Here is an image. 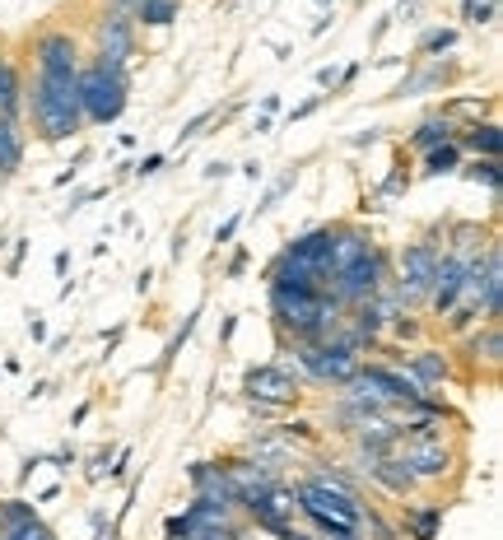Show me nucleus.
<instances>
[{
    "mask_svg": "<svg viewBox=\"0 0 503 540\" xmlns=\"http://www.w3.org/2000/svg\"><path fill=\"white\" fill-rule=\"evenodd\" d=\"M24 112L28 126L42 145H66L84 131V112H80V94L75 80H56V75H33L24 80Z\"/></svg>",
    "mask_w": 503,
    "mask_h": 540,
    "instance_id": "obj_1",
    "label": "nucleus"
},
{
    "mask_svg": "<svg viewBox=\"0 0 503 540\" xmlns=\"http://www.w3.org/2000/svg\"><path fill=\"white\" fill-rule=\"evenodd\" d=\"M75 94H80L84 126H112L131 103V66L89 56L75 75Z\"/></svg>",
    "mask_w": 503,
    "mask_h": 540,
    "instance_id": "obj_2",
    "label": "nucleus"
},
{
    "mask_svg": "<svg viewBox=\"0 0 503 540\" xmlns=\"http://www.w3.org/2000/svg\"><path fill=\"white\" fill-rule=\"evenodd\" d=\"M392 270H396V266H392V252L373 243L359 261H350L345 270H336L322 294L350 312V308H359V303H368V298H378L382 289H392Z\"/></svg>",
    "mask_w": 503,
    "mask_h": 540,
    "instance_id": "obj_3",
    "label": "nucleus"
},
{
    "mask_svg": "<svg viewBox=\"0 0 503 540\" xmlns=\"http://www.w3.org/2000/svg\"><path fill=\"white\" fill-rule=\"evenodd\" d=\"M438 257H443V247L434 238H420V243H410L401 257L392 261V294L401 303V312L410 308H424L429 303V289H434V270H438Z\"/></svg>",
    "mask_w": 503,
    "mask_h": 540,
    "instance_id": "obj_4",
    "label": "nucleus"
},
{
    "mask_svg": "<svg viewBox=\"0 0 503 540\" xmlns=\"http://www.w3.org/2000/svg\"><path fill=\"white\" fill-rule=\"evenodd\" d=\"M294 354H299V378L322 382V387H345L364 364V354L350 350L340 336L317 340V345H294Z\"/></svg>",
    "mask_w": 503,
    "mask_h": 540,
    "instance_id": "obj_5",
    "label": "nucleus"
},
{
    "mask_svg": "<svg viewBox=\"0 0 503 540\" xmlns=\"http://www.w3.org/2000/svg\"><path fill=\"white\" fill-rule=\"evenodd\" d=\"M396 457L406 461V471L415 475V485H438L462 466V452L434 433V438H396Z\"/></svg>",
    "mask_w": 503,
    "mask_h": 540,
    "instance_id": "obj_6",
    "label": "nucleus"
},
{
    "mask_svg": "<svg viewBox=\"0 0 503 540\" xmlns=\"http://www.w3.org/2000/svg\"><path fill=\"white\" fill-rule=\"evenodd\" d=\"M243 396L252 405H275V410H294L303 401V378L289 364H252L243 373Z\"/></svg>",
    "mask_w": 503,
    "mask_h": 540,
    "instance_id": "obj_7",
    "label": "nucleus"
},
{
    "mask_svg": "<svg viewBox=\"0 0 503 540\" xmlns=\"http://www.w3.org/2000/svg\"><path fill=\"white\" fill-rule=\"evenodd\" d=\"M238 513H243L247 527L266 531V536H280L285 527H294V485H275V489H261L252 499L238 503Z\"/></svg>",
    "mask_w": 503,
    "mask_h": 540,
    "instance_id": "obj_8",
    "label": "nucleus"
},
{
    "mask_svg": "<svg viewBox=\"0 0 503 540\" xmlns=\"http://www.w3.org/2000/svg\"><path fill=\"white\" fill-rule=\"evenodd\" d=\"M33 66H38V75L75 80V75H80V66H84L80 38H75V33H66V28L38 33V38H33Z\"/></svg>",
    "mask_w": 503,
    "mask_h": 540,
    "instance_id": "obj_9",
    "label": "nucleus"
},
{
    "mask_svg": "<svg viewBox=\"0 0 503 540\" xmlns=\"http://www.w3.org/2000/svg\"><path fill=\"white\" fill-rule=\"evenodd\" d=\"M136 33H140V28L131 24L126 14L103 10L94 19V56L117 61V66H131V56H136Z\"/></svg>",
    "mask_w": 503,
    "mask_h": 540,
    "instance_id": "obj_10",
    "label": "nucleus"
},
{
    "mask_svg": "<svg viewBox=\"0 0 503 540\" xmlns=\"http://www.w3.org/2000/svg\"><path fill=\"white\" fill-rule=\"evenodd\" d=\"M476 257V252H471ZM462 252H443L438 257V270H434V289H429V303L424 308L434 312V317H448L457 303H462V284H466V261Z\"/></svg>",
    "mask_w": 503,
    "mask_h": 540,
    "instance_id": "obj_11",
    "label": "nucleus"
},
{
    "mask_svg": "<svg viewBox=\"0 0 503 540\" xmlns=\"http://www.w3.org/2000/svg\"><path fill=\"white\" fill-rule=\"evenodd\" d=\"M401 368H406L410 378L420 382L424 392H434L438 382H448V378H452L448 354H443V350H434V345H415V350H406V359H401Z\"/></svg>",
    "mask_w": 503,
    "mask_h": 540,
    "instance_id": "obj_12",
    "label": "nucleus"
},
{
    "mask_svg": "<svg viewBox=\"0 0 503 540\" xmlns=\"http://www.w3.org/2000/svg\"><path fill=\"white\" fill-rule=\"evenodd\" d=\"M462 354H466V364L471 368H499V359H503V331H499V322H480L476 331H466L462 336Z\"/></svg>",
    "mask_w": 503,
    "mask_h": 540,
    "instance_id": "obj_13",
    "label": "nucleus"
},
{
    "mask_svg": "<svg viewBox=\"0 0 503 540\" xmlns=\"http://www.w3.org/2000/svg\"><path fill=\"white\" fill-rule=\"evenodd\" d=\"M364 475L382 489V494H392V499H401V503H406L410 494L420 489V485H415V475L406 471V461L396 457V452H392V457H382V461H373V466H368Z\"/></svg>",
    "mask_w": 503,
    "mask_h": 540,
    "instance_id": "obj_14",
    "label": "nucleus"
},
{
    "mask_svg": "<svg viewBox=\"0 0 503 540\" xmlns=\"http://www.w3.org/2000/svg\"><path fill=\"white\" fill-rule=\"evenodd\" d=\"M457 149L462 154H471V159H499L503 149V135H499V122H466L462 131H457Z\"/></svg>",
    "mask_w": 503,
    "mask_h": 540,
    "instance_id": "obj_15",
    "label": "nucleus"
},
{
    "mask_svg": "<svg viewBox=\"0 0 503 540\" xmlns=\"http://www.w3.org/2000/svg\"><path fill=\"white\" fill-rule=\"evenodd\" d=\"M24 149H28L24 122H10V117H0V182H10V177L24 168Z\"/></svg>",
    "mask_w": 503,
    "mask_h": 540,
    "instance_id": "obj_16",
    "label": "nucleus"
},
{
    "mask_svg": "<svg viewBox=\"0 0 503 540\" xmlns=\"http://www.w3.org/2000/svg\"><path fill=\"white\" fill-rule=\"evenodd\" d=\"M396 527L406 540H434L438 527H443V503H410Z\"/></svg>",
    "mask_w": 503,
    "mask_h": 540,
    "instance_id": "obj_17",
    "label": "nucleus"
},
{
    "mask_svg": "<svg viewBox=\"0 0 503 540\" xmlns=\"http://www.w3.org/2000/svg\"><path fill=\"white\" fill-rule=\"evenodd\" d=\"M368 247H373V238H368L359 224H336V243H331V275L345 270L350 261H359Z\"/></svg>",
    "mask_w": 503,
    "mask_h": 540,
    "instance_id": "obj_18",
    "label": "nucleus"
},
{
    "mask_svg": "<svg viewBox=\"0 0 503 540\" xmlns=\"http://www.w3.org/2000/svg\"><path fill=\"white\" fill-rule=\"evenodd\" d=\"M0 117L24 122V75L10 56H0Z\"/></svg>",
    "mask_w": 503,
    "mask_h": 540,
    "instance_id": "obj_19",
    "label": "nucleus"
},
{
    "mask_svg": "<svg viewBox=\"0 0 503 540\" xmlns=\"http://www.w3.org/2000/svg\"><path fill=\"white\" fill-rule=\"evenodd\" d=\"M452 140H457V122H452L448 112H438V117H424L420 126H415V131H410V145L420 149H438V145H452Z\"/></svg>",
    "mask_w": 503,
    "mask_h": 540,
    "instance_id": "obj_20",
    "label": "nucleus"
},
{
    "mask_svg": "<svg viewBox=\"0 0 503 540\" xmlns=\"http://www.w3.org/2000/svg\"><path fill=\"white\" fill-rule=\"evenodd\" d=\"M182 14V0H140L136 14H131V24L136 28H168Z\"/></svg>",
    "mask_w": 503,
    "mask_h": 540,
    "instance_id": "obj_21",
    "label": "nucleus"
},
{
    "mask_svg": "<svg viewBox=\"0 0 503 540\" xmlns=\"http://www.w3.org/2000/svg\"><path fill=\"white\" fill-rule=\"evenodd\" d=\"M462 163H466V154L457 149V140H452V145H438V149H424V173H429V177L457 173Z\"/></svg>",
    "mask_w": 503,
    "mask_h": 540,
    "instance_id": "obj_22",
    "label": "nucleus"
},
{
    "mask_svg": "<svg viewBox=\"0 0 503 540\" xmlns=\"http://www.w3.org/2000/svg\"><path fill=\"white\" fill-rule=\"evenodd\" d=\"M457 173H466L471 182H476V187H490L494 196L503 191V168H499V159H466Z\"/></svg>",
    "mask_w": 503,
    "mask_h": 540,
    "instance_id": "obj_23",
    "label": "nucleus"
},
{
    "mask_svg": "<svg viewBox=\"0 0 503 540\" xmlns=\"http://www.w3.org/2000/svg\"><path fill=\"white\" fill-rule=\"evenodd\" d=\"M359 531H364V540H401V527H396V522H387V517H382L373 503H364Z\"/></svg>",
    "mask_w": 503,
    "mask_h": 540,
    "instance_id": "obj_24",
    "label": "nucleus"
},
{
    "mask_svg": "<svg viewBox=\"0 0 503 540\" xmlns=\"http://www.w3.org/2000/svg\"><path fill=\"white\" fill-rule=\"evenodd\" d=\"M28 522H38V508L28 499H5L0 503V531H19Z\"/></svg>",
    "mask_w": 503,
    "mask_h": 540,
    "instance_id": "obj_25",
    "label": "nucleus"
},
{
    "mask_svg": "<svg viewBox=\"0 0 503 540\" xmlns=\"http://www.w3.org/2000/svg\"><path fill=\"white\" fill-rule=\"evenodd\" d=\"M382 336H392V340H401V345H410V350H415V340L424 336V322L415 317V312H396L392 322H387V331H382Z\"/></svg>",
    "mask_w": 503,
    "mask_h": 540,
    "instance_id": "obj_26",
    "label": "nucleus"
},
{
    "mask_svg": "<svg viewBox=\"0 0 503 540\" xmlns=\"http://www.w3.org/2000/svg\"><path fill=\"white\" fill-rule=\"evenodd\" d=\"M457 47V28H429L420 38V56H443Z\"/></svg>",
    "mask_w": 503,
    "mask_h": 540,
    "instance_id": "obj_27",
    "label": "nucleus"
},
{
    "mask_svg": "<svg viewBox=\"0 0 503 540\" xmlns=\"http://www.w3.org/2000/svg\"><path fill=\"white\" fill-rule=\"evenodd\" d=\"M112 457H117V452H112V447H103V452L89 461V471H84V475H89V480H103V475H108V466H112Z\"/></svg>",
    "mask_w": 503,
    "mask_h": 540,
    "instance_id": "obj_28",
    "label": "nucleus"
},
{
    "mask_svg": "<svg viewBox=\"0 0 503 540\" xmlns=\"http://www.w3.org/2000/svg\"><path fill=\"white\" fill-rule=\"evenodd\" d=\"M164 163H168V154H145V159L136 163V177H154V173H164Z\"/></svg>",
    "mask_w": 503,
    "mask_h": 540,
    "instance_id": "obj_29",
    "label": "nucleus"
},
{
    "mask_svg": "<svg viewBox=\"0 0 503 540\" xmlns=\"http://www.w3.org/2000/svg\"><path fill=\"white\" fill-rule=\"evenodd\" d=\"M210 117H215V112H196V117H191V122L177 131V140H196V135H201V126L210 122Z\"/></svg>",
    "mask_w": 503,
    "mask_h": 540,
    "instance_id": "obj_30",
    "label": "nucleus"
},
{
    "mask_svg": "<svg viewBox=\"0 0 503 540\" xmlns=\"http://www.w3.org/2000/svg\"><path fill=\"white\" fill-rule=\"evenodd\" d=\"M317 84H322V89H340V84H345V70L322 66V70H317Z\"/></svg>",
    "mask_w": 503,
    "mask_h": 540,
    "instance_id": "obj_31",
    "label": "nucleus"
},
{
    "mask_svg": "<svg viewBox=\"0 0 503 540\" xmlns=\"http://www.w3.org/2000/svg\"><path fill=\"white\" fill-rule=\"evenodd\" d=\"M289 187H294V173H285V177H280V182H275L271 191H266V205H275V201H280V196H285ZM266 205H257V210H266Z\"/></svg>",
    "mask_w": 503,
    "mask_h": 540,
    "instance_id": "obj_32",
    "label": "nucleus"
},
{
    "mask_svg": "<svg viewBox=\"0 0 503 540\" xmlns=\"http://www.w3.org/2000/svg\"><path fill=\"white\" fill-rule=\"evenodd\" d=\"M317 108H322V94H317V98H308V103H299V108L289 112V122H303V117H313Z\"/></svg>",
    "mask_w": 503,
    "mask_h": 540,
    "instance_id": "obj_33",
    "label": "nucleus"
},
{
    "mask_svg": "<svg viewBox=\"0 0 503 540\" xmlns=\"http://www.w3.org/2000/svg\"><path fill=\"white\" fill-rule=\"evenodd\" d=\"M238 224H243V219L233 215V219H224V224H219V233H215V243L224 247V243H233V233H238Z\"/></svg>",
    "mask_w": 503,
    "mask_h": 540,
    "instance_id": "obj_34",
    "label": "nucleus"
},
{
    "mask_svg": "<svg viewBox=\"0 0 503 540\" xmlns=\"http://www.w3.org/2000/svg\"><path fill=\"white\" fill-rule=\"evenodd\" d=\"M136 5H140V0H108V10H112V14H126V19L136 14Z\"/></svg>",
    "mask_w": 503,
    "mask_h": 540,
    "instance_id": "obj_35",
    "label": "nucleus"
},
{
    "mask_svg": "<svg viewBox=\"0 0 503 540\" xmlns=\"http://www.w3.org/2000/svg\"><path fill=\"white\" fill-rule=\"evenodd\" d=\"M275 540H322V536H313V531H299V527H285Z\"/></svg>",
    "mask_w": 503,
    "mask_h": 540,
    "instance_id": "obj_36",
    "label": "nucleus"
},
{
    "mask_svg": "<svg viewBox=\"0 0 503 540\" xmlns=\"http://www.w3.org/2000/svg\"><path fill=\"white\" fill-rule=\"evenodd\" d=\"M56 466H61V471H70V466H75V461H80V457H75V447H66V452H56Z\"/></svg>",
    "mask_w": 503,
    "mask_h": 540,
    "instance_id": "obj_37",
    "label": "nucleus"
},
{
    "mask_svg": "<svg viewBox=\"0 0 503 540\" xmlns=\"http://www.w3.org/2000/svg\"><path fill=\"white\" fill-rule=\"evenodd\" d=\"M243 270H247V252H238V257L229 261V275H243Z\"/></svg>",
    "mask_w": 503,
    "mask_h": 540,
    "instance_id": "obj_38",
    "label": "nucleus"
},
{
    "mask_svg": "<svg viewBox=\"0 0 503 540\" xmlns=\"http://www.w3.org/2000/svg\"><path fill=\"white\" fill-rule=\"evenodd\" d=\"M94 540H117V522H108V527L98 522V536H94Z\"/></svg>",
    "mask_w": 503,
    "mask_h": 540,
    "instance_id": "obj_39",
    "label": "nucleus"
},
{
    "mask_svg": "<svg viewBox=\"0 0 503 540\" xmlns=\"http://www.w3.org/2000/svg\"><path fill=\"white\" fill-rule=\"evenodd\" d=\"M24 252H28V243L19 238V247H14V257H10V270H19V261H24Z\"/></svg>",
    "mask_w": 503,
    "mask_h": 540,
    "instance_id": "obj_40",
    "label": "nucleus"
},
{
    "mask_svg": "<svg viewBox=\"0 0 503 540\" xmlns=\"http://www.w3.org/2000/svg\"><path fill=\"white\" fill-rule=\"evenodd\" d=\"M471 5H476V0H462V10H471Z\"/></svg>",
    "mask_w": 503,
    "mask_h": 540,
    "instance_id": "obj_41",
    "label": "nucleus"
},
{
    "mask_svg": "<svg viewBox=\"0 0 503 540\" xmlns=\"http://www.w3.org/2000/svg\"><path fill=\"white\" fill-rule=\"evenodd\" d=\"M317 5H331V0H317Z\"/></svg>",
    "mask_w": 503,
    "mask_h": 540,
    "instance_id": "obj_42",
    "label": "nucleus"
},
{
    "mask_svg": "<svg viewBox=\"0 0 503 540\" xmlns=\"http://www.w3.org/2000/svg\"><path fill=\"white\" fill-rule=\"evenodd\" d=\"M350 540H364V536H350Z\"/></svg>",
    "mask_w": 503,
    "mask_h": 540,
    "instance_id": "obj_43",
    "label": "nucleus"
}]
</instances>
